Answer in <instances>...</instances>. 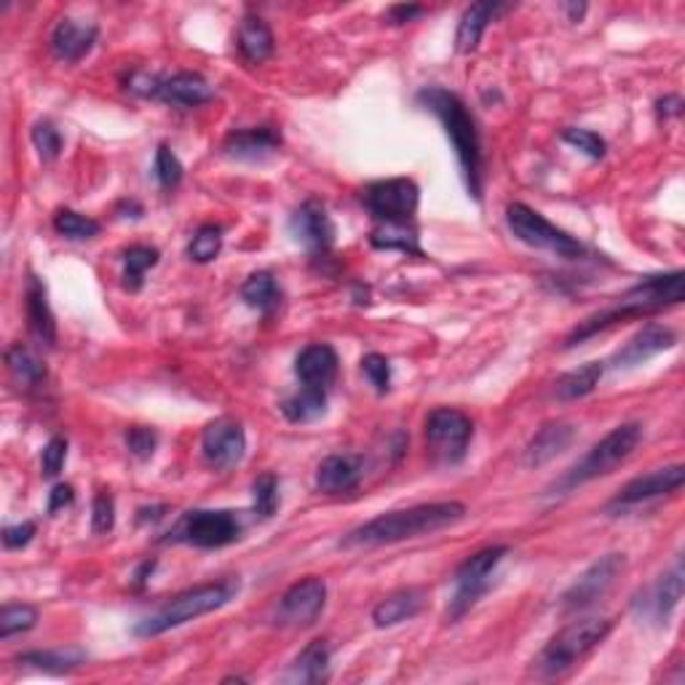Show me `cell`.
Returning a JSON list of instances; mask_svg holds the SVG:
<instances>
[{
    "mask_svg": "<svg viewBox=\"0 0 685 685\" xmlns=\"http://www.w3.org/2000/svg\"><path fill=\"white\" fill-rule=\"evenodd\" d=\"M683 599V563L677 559L654 586L643 590L635 599V613L656 626L670 624L672 613Z\"/></svg>",
    "mask_w": 685,
    "mask_h": 685,
    "instance_id": "16",
    "label": "cell"
},
{
    "mask_svg": "<svg viewBox=\"0 0 685 685\" xmlns=\"http://www.w3.org/2000/svg\"><path fill=\"white\" fill-rule=\"evenodd\" d=\"M242 300L255 311H260L262 316H273L282 306V289H279L273 273L257 271L242 284Z\"/></svg>",
    "mask_w": 685,
    "mask_h": 685,
    "instance_id": "33",
    "label": "cell"
},
{
    "mask_svg": "<svg viewBox=\"0 0 685 685\" xmlns=\"http://www.w3.org/2000/svg\"><path fill=\"white\" fill-rule=\"evenodd\" d=\"M127 89L131 94L145 96V100H158V89H161V78L153 76V73H131L127 78Z\"/></svg>",
    "mask_w": 685,
    "mask_h": 685,
    "instance_id": "49",
    "label": "cell"
},
{
    "mask_svg": "<svg viewBox=\"0 0 685 685\" xmlns=\"http://www.w3.org/2000/svg\"><path fill=\"white\" fill-rule=\"evenodd\" d=\"M656 113H659L661 121H667V118H677L683 113V100L677 94L661 96V100L656 102Z\"/></svg>",
    "mask_w": 685,
    "mask_h": 685,
    "instance_id": "52",
    "label": "cell"
},
{
    "mask_svg": "<svg viewBox=\"0 0 685 685\" xmlns=\"http://www.w3.org/2000/svg\"><path fill=\"white\" fill-rule=\"evenodd\" d=\"M247 453V434L244 426L233 418H217L204 428L202 434V455L207 466L217 471H228L242 464Z\"/></svg>",
    "mask_w": 685,
    "mask_h": 685,
    "instance_id": "15",
    "label": "cell"
},
{
    "mask_svg": "<svg viewBox=\"0 0 685 685\" xmlns=\"http://www.w3.org/2000/svg\"><path fill=\"white\" fill-rule=\"evenodd\" d=\"M289 236L313 257H329L335 247V222L327 215V207L316 198L302 202L289 217Z\"/></svg>",
    "mask_w": 685,
    "mask_h": 685,
    "instance_id": "14",
    "label": "cell"
},
{
    "mask_svg": "<svg viewBox=\"0 0 685 685\" xmlns=\"http://www.w3.org/2000/svg\"><path fill=\"white\" fill-rule=\"evenodd\" d=\"M242 539V519L225 509L185 512L169 530L164 544H188L196 550H222Z\"/></svg>",
    "mask_w": 685,
    "mask_h": 685,
    "instance_id": "7",
    "label": "cell"
},
{
    "mask_svg": "<svg viewBox=\"0 0 685 685\" xmlns=\"http://www.w3.org/2000/svg\"><path fill=\"white\" fill-rule=\"evenodd\" d=\"M329 659H333V650H329L327 641H311L306 648L300 650L298 659L289 664V670L284 672V683H324L329 677Z\"/></svg>",
    "mask_w": 685,
    "mask_h": 685,
    "instance_id": "26",
    "label": "cell"
},
{
    "mask_svg": "<svg viewBox=\"0 0 685 685\" xmlns=\"http://www.w3.org/2000/svg\"><path fill=\"white\" fill-rule=\"evenodd\" d=\"M33 145H36L38 156L43 158V161H54V158H60L62 153V134L60 129L54 127L51 121H38L36 127H33Z\"/></svg>",
    "mask_w": 685,
    "mask_h": 685,
    "instance_id": "42",
    "label": "cell"
},
{
    "mask_svg": "<svg viewBox=\"0 0 685 685\" xmlns=\"http://www.w3.org/2000/svg\"><path fill=\"white\" fill-rule=\"evenodd\" d=\"M643 439V426L641 424H621L613 431L605 434L597 444H592V450H586V455L581 461H576L563 477L552 484V495H565L570 490L581 488L586 482H595L599 477H608L630 458L637 450Z\"/></svg>",
    "mask_w": 685,
    "mask_h": 685,
    "instance_id": "4",
    "label": "cell"
},
{
    "mask_svg": "<svg viewBox=\"0 0 685 685\" xmlns=\"http://www.w3.org/2000/svg\"><path fill=\"white\" fill-rule=\"evenodd\" d=\"M284 418L293 421V424H308V421H316L327 413V391L324 388H311L300 386L298 393L287 399L282 404Z\"/></svg>",
    "mask_w": 685,
    "mask_h": 685,
    "instance_id": "35",
    "label": "cell"
},
{
    "mask_svg": "<svg viewBox=\"0 0 685 685\" xmlns=\"http://www.w3.org/2000/svg\"><path fill=\"white\" fill-rule=\"evenodd\" d=\"M501 11H506L504 3H490V0H484V3H471L469 9L464 11V16H461L458 33H455V51H458V54H471V51H477L484 30H488V25L501 14Z\"/></svg>",
    "mask_w": 685,
    "mask_h": 685,
    "instance_id": "28",
    "label": "cell"
},
{
    "mask_svg": "<svg viewBox=\"0 0 685 685\" xmlns=\"http://www.w3.org/2000/svg\"><path fill=\"white\" fill-rule=\"evenodd\" d=\"M327 605V584L319 576H306V579L295 581L276 608V624L289 626V630H306V626L316 624L319 616L324 613Z\"/></svg>",
    "mask_w": 685,
    "mask_h": 685,
    "instance_id": "13",
    "label": "cell"
},
{
    "mask_svg": "<svg viewBox=\"0 0 685 685\" xmlns=\"http://www.w3.org/2000/svg\"><path fill=\"white\" fill-rule=\"evenodd\" d=\"M418 105L431 116L439 118V124L444 127L450 145H453L455 158L461 164V175H464L466 188H469V196L474 202L482 204V191H484V158H482V140H479V129L474 116L466 107V102L461 100L453 91L442 89V86H424L418 91Z\"/></svg>",
    "mask_w": 685,
    "mask_h": 685,
    "instance_id": "2",
    "label": "cell"
},
{
    "mask_svg": "<svg viewBox=\"0 0 685 685\" xmlns=\"http://www.w3.org/2000/svg\"><path fill=\"white\" fill-rule=\"evenodd\" d=\"M683 482H685V469L681 464L643 474V477H635L632 482H626L624 488L619 490V495L610 501L608 509L610 512L630 509V506L645 504V501L661 499V495H672L683 488Z\"/></svg>",
    "mask_w": 685,
    "mask_h": 685,
    "instance_id": "17",
    "label": "cell"
},
{
    "mask_svg": "<svg viewBox=\"0 0 685 685\" xmlns=\"http://www.w3.org/2000/svg\"><path fill=\"white\" fill-rule=\"evenodd\" d=\"M156 559H145V563L140 565V568H137V573H134V586L137 590H142V586L147 584V581H151V576H153V570H156Z\"/></svg>",
    "mask_w": 685,
    "mask_h": 685,
    "instance_id": "53",
    "label": "cell"
},
{
    "mask_svg": "<svg viewBox=\"0 0 685 685\" xmlns=\"http://www.w3.org/2000/svg\"><path fill=\"white\" fill-rule=\"evenodd\" d=\"M282 147V134L273 127L236 129L222 142V153L233 161H262Z\"/></svg>",
    "mask_w": 685,
    "mask_h": 685,
    "instance_id": "20",
    "label": "cell"
},
{
    "mask_svg": "<svg viewBox=\"0 0 685 685\" xmlns=\"http://www.w3.org/2000/svg\"><path fill=\"white\" fill-rule=\"evenodd\" d=\"M675 342V329L664 327V324H645L641 333H635L624 342V348H619L613 353V359L608 364L610 370H632L637 364H645L648 359L659 357L661 351H670Z\"/></svg>",
    "mask_w": 685,
    "mask_h": 685,
    "instance_id": "18",
    "label": "cell"
},
{
    "mask_svg": "<svg viewBox=\"0 0 685 685\" xmlns=\"http://www.w3.org/2000/svg\"><path fill=\"white\" fill-rule=\"evenodd\" d=\"M362 204L375 220V225H380V222H415L421 191L408 177H391V180L370 182L362 191Z\"/></svg>",
    "mask_w": 685,
    "mask_h": 685,
    "instance_id": "11",
    "label": "cell"
},
{
    "mask_svg": "<svg viewBox=\"0 0 685 685\" xmlns=\"http://www.w3.org/2000/svg\"><path fill=\"white\" fill-rule=\"evenodd\" d=\"M626 568V555H605L599 557L597 563H592L573 584L565 590L563 595V613H581V610L592 608V605L599 603L613 584L619 581V576L624 573Z\"/></svg>",
    "mask_w": 685,
    "mask_h": 685,
    "instance_id": "12",
    "label": "cell"
},
{
    "mask_svg": "<svg viewBox=\"0 0 685 685\" xmlns=\"http://www.w3.org/2000/svg\"><path fill=\"white\" fill-rule=\"evenodd\" d=\"M153 175H156L158 185H161L164 191H175V188L182 182L185 169H182L180 158L171 153L169 145H158L156 161H153Z\"/></svg>",
    "mask_w": 685,
    "mask_h": 685,
    "instance_id": "41",
    "label": "cell"
},
{
    "mask_svg": "<svg viewBox=\"0 0 685 685\" xmlns=\"http://www.w3.org/2000/svg\"><path fill=\"white\" fill-rule=\"evenodd\" d=\"M613 632V621L610 619H581L559 630L550 643L541 648V654L533 661L535 677H559L568 670H573L581 659L592 654L605 637Z\"/></svg>",
    "mask_w": 685,
    "mask_h": 685,
    "instance_id": "6",
    "label": "cell"
},
{
    "mask_svg": "<svg viewBox=\"0 0 685 685\" xmlns=\"http://www.w3.org/2000/svg\"><path fill=\"white\" fill-rule=\"evenodd\" d=\"M96 36L100 30L91 22L62 20L51 33V51L60 62H81L94 49Z\"/></svg>",
    "mask_w": 685,
    "mask_h": 685,
    "instance_id": "25",
    "label": "cell"
},
{
    "mask_svg": "<svg viewBox=\"0 0 685 685\" xmlns=\"http://www.w3.org/2000/svg\"><path fill=\"white\" fill-rule=\"evenodd\" d=\"M605 375V362H586L584 367L570 370L563 378L557 380V399L559 402H576V399L590 397L592 391L599 386Z\"/></svg>",
    "mask_w": 685,
    "mask_h": 685,
    "instance_id": "34",
    "label": "cell"
},
{
    "mask_svg": "<svg viewBox=\"0 0 685 685\" xmlns=\"http://www.w3.org/2000/svg\"><path fill=\"white\" fill-rule=\"evenodd\" d=\"M89 654L78 645H67V648H54V650H27L20 656V664L33 667V670L51 672V675H65V672L78 670L86 664Z\"/></svg>",
    "mask_w": 685,
    "mask_h": 685,
    "instance_id": "31",
    "label": "cell"
},
{
    "mask_svg": "<svg viewBox=\"0 0 685 685\" xmlns=\"http://www.w3.org/2000/svg\"><path fill=\"white\" fill-rule=\"evenodd\" d=\"M506 555H509V546H488V550L466 557L464 563L458 565V570H455V576H453L455 592L448 605L450 624L464 619L474 605L488 595L490 576H493V570L499 568L501 559H504Z\"/></svg>",
    "mask_w": 685,
    "mask_h": 685,
    "instance_id": "9",
    "label": "cell"
},
{
    "mask_svg": "<svg viewBox=\"0 0 685 685\" xmlns=\"http://www.w3.org/2000/svg\"><path fill=\"white\" fill-rule=\"evenodd\" d=\"M118 215H121V217H134V220H140V217L145 215V212H142V207L137 202H121V204H118Z\"/></svg>",
    "mask_w": 685,
    "mask_h": 685,
    "instance_id": "56",
    "label": "cell"
},
{
    "mask_svg": "<svg viewBox=\"0 0 685 685\" xmlns=\"http://www.w3.org/2000/svg\"><path fill=\"white\" fill-rule=\"evenodd\" d=\"M38 624V610L27 603H9L0 610V637L11 641L14 635H25Z\"/></svg>",
    "mask_w": 685,
    "mask_h": 685,
    "instance_id": "38",
    "label": "cell"
},
{
    "mask_svg": "<svg viewBox=\"0 0 685 685\" xmlns=\"http://www.w3.org/2000/svg\"><path fill=\"white\" fill-rule=\"evenodd\" d=\"M5 367H9L14 384H20V388H25V391H36V388H41L46 384V378H49L46 364L30 351V348L22 346V342L9 346V351H5Z\"/></svg>",
    "mask_w": 685,
    "mask_h": 685,
    "instance_id": "32",
    "label": "cell"
},
{
    "mask_svg": "<svg viewBox=\"0 0 685 685\" xmlns=\"http://www.w3.org/2000/svg\"><path fill=\"white\" fill-rule=\"evenodd\" d=\"M54 231L60 233V236L73 238V242H89V238L100 236L102 225L94 217L73 212V209H60V212L54 215Z\"/></svg>",
    "mask_w": 685,
    "mask_h": 685,
    "instance_id": "37",
    "label": "cell"
},
{
    "mask_svg": "<svg viewBox=\"0 0 685 685\" xmlns=\"http://www.w3.org/2000/svg\"><path fill=\"white\" fill-rule=\"evenodd\" d=\"M158 100L177 111H193L215 100V86L202 73H175L171 78H161Z\"/></svg>",
    "mask_w": 685,
    "mask_h": 685,
    "instance_id": "21",
    "label": "cell"
},
{
    "mask_svg": "<svg viewBox=\"0 0 685 685\" xmlns=\"http://www.w3.org/2000/svg\"><path fill=\"white\" fill-rule=\"evenodd\" d=\"M236 592H238V581H233V579L193 586V590L171 597L164 608L156 610V613L137 621L134 635L158 637V635H164V632L177 630V626L188 624V621L198 619V616H207V613H212V610L222 608V605H228L233 597H236Z\"/></svg>",
    "mask_w": 685,
    "mask_h": 685,
    "instance_id": "5",
    "label": "cell"
},
{
    "mask_svg": "<svg viewBox=\"0 0 685 685\" xmlns=\"http://www.w3.org/2000/svg\"><path fill=\"white\" fill-rule=\"evenodd\" d=\"M563 140L568 142V145H573L576 151L584 153V156L595 158V161H599V158L605 156V151H608L603 137L592 129H565Z\"/></svg>",
    "mask_w": 685,
    "mask_h": 685,
    "instance_id": "43",
    "label": "cell"
},
{
    "mask_svg": "<svg viewBox=\"0 0 685 685\" xmlns=\"http://www.w3.org/2000/svg\"><path fill=\"white\" fill-rule=\"evenodd\" d=\"M474 437V424L466 413L453 408H437L426 418V444L434 461L455 466L466 458Z\"/></svg>",
    "mask_w": 685,
    "mask_h": 685,
    "instance_id": "10",
    "label": "cell"
},
{
    "mask_svg": "<svg viewBox=\"0 0 685 685\" xmlns=\"http://www.w3.org/2000/svg\"><path fill=\"white\" fill-rule=\"evenodd\" d=\"M236 49L247 65H262V62H268L273 56V49H276L271 27L260 16H244L236 33Z\"/></svg>",
    "mask_w": 685,
    "mask_h": 685,
    "instance_id": "27",
    "label": "cell"
},
{
    "mask_svg": "<svg viewBox=\"0 0 685 685\" xmlns=\"http://www.w3.org/2000/svg\"><path fill=\"white\" fill-rule=\"evenodd\" d=\"M364 477V458L359 455H329L316 469V488L327 495H342L359 488Z\"/></svg>",
    "mask_w": 685,
    "mask_h": 685,
    "instance_id": "24",
    "label": "cell"
},
{
    "mask_svg": "<svg viewBox=\"0 0 685 685\" xmlns=\"http://www.w3.org/2000/svg\"><path fill=\"white\" fill-rule=\"evenodd\" d=\"M573 439L576 426L568 424V421H552V424H544L528 442V450H525V466L539 469V466L550 464V461H555L557 455H563L565 450L573 444Z\"/></svg>",
    "mask_w": 685,
    "mask_h": 685,
    "instance_id": "22",
    "label": "cell"
},
{
    "mask_svg": "<svg viewBox=\"0 0 685 685\" xmlns=\"http://www.w3.org/2000/svg\"><path fill=\"white\" fill-rule=\"evenodd\" d=\"M424 605H426V595L421 590H399L375 605L373 621L378 630L397 626V624H402V621L415 619V616L424 610Z\"/></svg>",
    "mask_w": 685,
    "mask_h": 685,
    "instance_id": "29",
    "label": "cell"
},
{
    "mask_svg": "<svg viewBox=\"0 0 685 685\" xmlns=\"http://www.w3.org/2000/svg\"><path fill=\"white\" fill-rule=\"evenodd\" d=\"M685 295V276L683 271L672 273H659V276H645L643 282H637L635 287L626 289L616 306L605 308V311L595 313V316L584 319L573 333L565 340V348H573L579 342H586L595 335L605 333V329L616 327V324L626 322V319H645L654 316V313L667 311L672 306H681Z\"/></svg>",
    "mask_w": 685,
    "mask_h": 685,
    "instance_id": "3",
    "label": "cell"
},
{
    "mask_svg": "<svg viewBox=\"0 0 685 685\" xmlns=\"http://www.w3.org/2000/svg\"><path fill=\"white\" fill-rule=\"evenodd\" d=\"M164 512H167V506H151V509H140L137 514V522H158V519L164 517Z\"/></svg>",
    "mask_w": 685,
    "mask_h": 685,
    "instance_id": "54",
    "label": "cell"
},
{
    "mask_svg": "<svg viewBox=\"0 0 685 685\" xmlns=\"http://www.w3.org/2000/svg\"><path fill=\"white\" fill-rule=\"evenodd\" d=\"M36 522H20V525H5L0 539H3L5 550H25L27 544L33 541L36 535Z\"/></svg>",
    "mask_w": 685,
    "mask_h": 685,
    "instance_id": "48",
    "label": "cell"
},
{
    "mask_svg": "<svg viewBox=\"0 0 685 685\" xmlns=\"http://www.w3.org/2000/svg\"><path fill=\"white\" fill-rule=\"evenodd\" d=\"M362 373L367 375V380L378 393H386L391 388V364H388L384 353H367L362 359Z\"/></svg>",
    "mask_w": 685,
    "mask_h": 685,
    "instance_id": "46",
    "label": "cell"
},
{
    "mask_svg": "<svg viewBox=\"0 0 685 685\" xmlns=\"http://www.w3.org/2000/svg\"><path fill=\"white\" fill-rule=\"evenodd\" d=\"M506 225L519 242L533 249H544V253L563 257V260H584L586 257V247L579 238L565 233L563 228L552 225L544 215L530 209L528 204H509L506 207Z\"/></svg>",
    "mask_w": 685,
    "mask_h": 685,
    "instance_id": "8",
    "label": "cell"
},
{
    "mask_svg": "<svg viewBox=\"0 0 685 685\" xmlns=\"http://www.w3.org/2000/svg\"><path fill=\"white\" fill-rule=\"evenodd\" d=\"M424 14H426L424 5L399 3V5H391V9L386 11V22H388V25H408V22L421 20V16H424Z\"/></svg>",
    "mask_w": 685,
    "mask_h": 685,
    "instance_id": "50",
    "label": "cell"
},
{
    "mask_svg": "<svg viewBox=\"0 0 685 685\" xmlns=\"http://www.w3.org/2000/svg\"><path fill=\"white\" fill-rule=\"evenodd\" d=\"M161 253L156 247H145V244H134L124 253V289L127 293H140L145 284V273L158 266Z\"/></svg>",
    "mask_w": 685,
    "mask_h": 685,
    "instance_id": "36",
    "label": "cell"
},
{
    "mask_svg": "<svg viewBox=\"0 0 685 685\" xmlns=\"http://www.w3.org/2000/svg\"><path fill=\"white\" fill-rule=\"evenodd\" d=\"M338 351L333 346H327V342H311L295 359V375H298L300 384L324 388V391H329V386L338 378Z\"/></svg>",
    "mask_w": 685,
    "mask_h": 685,
    "instance_id": "19",
    "label": "cell"
},
{
    "mask_svg": "<svg viewBox=\"0 0 685 685\" xmlns=\"http://www.w3.org/2000/svg\"><path fill=\"white\" fill-rule=\"evenodd\" d=\"M73 499H76V493H73L70 484H56L49 493V514H56L60 509H65V506H70Z\"/></svg>",
    "mask_w": 685,
    "mask_h": 685,
    "instance_id": "51",
    "label": "cell"
},
{
    "mask_svg": "<svg viewBox=\"0 0 685 685\" xmlns=\"http://www.w3.org/2000/svg\"><path fill=\"white\" fill-rule=\"evenodd\" d=\"M279 509V479L273 474H260L253 482V512L268 519Z\"/></svg>",
    "mask_w": 685,
    "mask_h": 685,
    "instance_id": "40",
    "label": "cell"
},
{
    "mask_svg": "<svg viewBox=\"0 0 685 685\" xmlns=\"http://www.w3.org/2000/svg\"><path fill=\"white\" fill-rule=\"evenodd\" d=\"M466 512L469 509L461 501H439V504H421L410 506V509L386 512L367 519L359 528L348 530L340 539V546L342 550H373V546L424 539V535L458 525L466 517Z\"/></svg>",
    "mask_w": 685,
    "mask_h": 685,
    "instance_id": "1",
    "label": "cell"
},
{
    "mask_svg": "<svg viewBox=\"0 0 685 685\" xmlns=\"http://www.w3.org/2000/svg\"><path fill=\"white\" fill-rule=\"evenodd\" d=\"M370 244L375 249H397V253L426 257L421 247V233L415 222H380L370 233Z\"/></svg>",
    "mask_w": 685,
    "mask_h": 685,
    "instance_id": "30",
    "label": "cell"
},
{
    "mask_svg": "<svg viewBox=\"0 0 685 685\" xmlns=\"http://www.w3.org/2000/svg\"><path fill=\"white\" fill-rule=\"evenodd\" d=\"M563 9H565V14H568L570 22H581L586 14V3H565Z\"/></svg>",
    "mask_w": 685,
    "mask_h": 685,
    "instance_id": "55",
    "label": "cell"
},
{
    "mask_svg": "<svg viewBox=\"0 0 685 685\" xmlns=\"http://www.w3.org/2000/svg\"><path fill=\"white\" fill-rule=\"evenodd\" d=\"M124 439H127L129 453L134 455V458H140V461L151 458V455L156 453V448H158V434L153 431V428H147V426H131V428H127Z\"/></svg>",
    "mask_w": 685,
    "mask_h": 685,
    "instance_id": "45",
    "label": "cell"
},
{
    "mask_svg": "<svg viewBox=\"0 0 685 685\" xmlns=\"http://www.w3.org/2000/svg\"><path fill=\"white\" fill-rule=\"evenodd\" d=\"M67 458V439L65 437H51L49 444L43 448L41 455V469L46 479H54L62 471Z\"/></svg>",
    "mask_w": 685,
    "mask_h": 685,
    "instance_id": "47",
    "label": "cell"
},
{
    "mask_svg": "<svg viewBox=\"0 0 685 685\" xmlns=\"http://www.w3.org/2000/svg\"><path fill=\"white\" fill-rule=\"evenodd\" d=\"M222 249V228L215 225V222H207V225L198 228L193 233L191 244H188V257L193 262H212Z\"/></svg>",
    "mask_w": 685,
    "mask_h": 685,
    "instance_id": "39",
    "label": "cell"
},
{
    "mask_svg": "<svg viewBox=\"0 0 685 685\" xmlns=\"http://www.w3.org/2000/svg\"><path fill=\"white\" fill-rule=\"evenodd\" d=\"M25 308H27V327H30L33 338L41 346L54 348L56 346V319L54 311L49 306V293H46V284L36 273L27 276V289H25Z\"/></svg>",
    "mask_w": 685,
    "mask_h": 685,
    "instance_id": "23",
    "label": "cell"
},
{
    "mask_svg": "<svg viewBox=\"0 0 685 685\" xmlns=\"http://www.w3.org/2000/svg\"><path fill=\"white\" fill-rule=\"evenodd\" d=\"M113 525H116V501L107 490H100L94 495V504H91V530L94 533H111Z\"/></svg>",
    "mask_w": 685,
    "mask_h": 685,
    "instance_id": "44",
    "label": "cell"
}]
</instances>
